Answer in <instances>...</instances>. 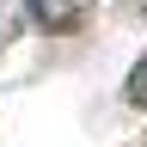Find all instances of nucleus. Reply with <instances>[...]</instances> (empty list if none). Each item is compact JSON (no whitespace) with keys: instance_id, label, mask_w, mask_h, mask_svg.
<instances>
[{"instance_id":"1","label":"nucleus","mask_w":147,"mask_h":147,"mask_svg":"<svg viewBox=\"0 0 147 147\" xmlns=\"http://www.w3.org/2000/svg\"><path fill=\"white\" fill-rule=\"evenodd\" d=\"M31 18L43 31H74L80 25V6H74V0H31Z\"/></svg>"}]
</instances>
